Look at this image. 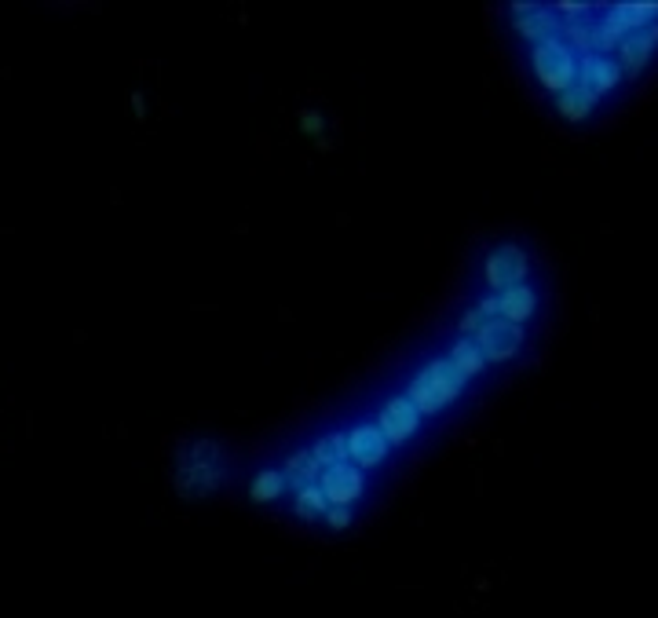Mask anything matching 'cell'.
<instances>
[{
	"mask_svg": "<svg viewBox=\"0 0 658 618\" xmlns=\"http://www.w3.org/2000/svg\"><path fill=\"white\" fill-rule=\"evenodd\" d=\"M465 384L468 381L461 377V370H457L450 359H432V363H425L414 373V381L406 388V399L417 406V414L428 417L454 403L457 395L465 392Z\"/></svg>",
	"mask_w": 658,
	"mask_h": 618,
	"instance_id": "1",
	"label": "cell"
},
{
	"mask_svg": "<svg viewBox=\"0 0 658 618\" xmlns=\"http://www.w3.org/2000/svg\"><path fill=\"white\" fill-rule=\"evenodd\" d=\"M534 74H538V81H542L549 92H556V96H563V92H571L574 81H578V59H574L571 44L563 41H545V44H534Z\"/></svg>",
	"mask_w": 658,
	"mask_h": 618,
	"instance_id": "2",
	"label": "cell"
},
{
	"mask_svg": "<svg viewBox=\"0 0 658 618\" xmlns=\"http://www.w3.org/2000/svg\"><path fill=\"white\" fill-rule=\"evenodd\" d=\"M527 271H531V260H527V253H523L520 246H512V242L498 246L487 260H483V275H487V286L494 289V293H505V289H512V286H523Z\"/></svg>",
	"mask_w": 658,
	"mask_h": 618,
	"instance_id": "3",
	"label": "cell"
},
{
	"mask_svg": "<svg viewBox=\"0 0 658 618\" xmlns=\"http://www.w3.org/2000/svg\"><path fill=\"white\" fill-rule=\"evenodd\" d=\"M472 341H476V348L483 352L487 363H509L512 355L520 352L523 326H512V322H505V319H487L472 333Z\"/></svg>",
	"mask_w": 658,
	"mask_h": 618,
	"instance_id": "4",
	"label": "cell"
},
{
	"mask_svg": "<svg viewBox=\"0 0 658 618\" xmlns=\"http://www.w3.org/2000/svg\"><path fill=\"white\" fill-rule=\"evenodd\" d=\"M417 428H421V414L406 395H392L377 414V432L388 439V447H403L406 439H414Z\"/></svg>",
	"mask_w": 658,
	"mask_h": 618,
	"instance_id": "5",
	"label": "cell"
},
{
	"mask_svg": "<svg viewBox=\"0 0 658 618\" xmlns=\"http://www.w3.org/2000/svg\"><path fill=\"white\" fill-rule=\"evenodd\" d=\"M319 491L326 494L329 509H337V505L351 509V505L362 498V491H366V472L348 465V461H344V465H333V469H322Z\"/></svg>",
	"mask_w": 658,
	"mask_h": 618,
	"instance_id": "6",
	"label": "cell"
},
{
	"mask_svg": "<svg viewBox=\"0 0 658 618\" xmlns=\"http://www.w3.org/2000/svg\"><path fill=\"white\" fill-rule=\"evenodd\" d=\"M388 439L377 432V425H355L348 432V465L355 469H373V465H381L388 458Z\"/></svg>",
	"mask_w": 658,
	"mask_h": 618,
	"instance_id": "7",
	"label": "cell"
},
{
	"mask_svg": "<svg viewBox=\"0 0 658 618\" xmlns=\"http://www.w3.org/2000/svg\"><path fill=\"white\" fill-rule=\"evenodd\" d=\"M622 81V66L615 59H604V55H585L582 66H578V88L589 92V96H607L611 88Z\"/></svg>",
	"mask_w": 658,
	"mask_h": 618,
	"instance_id": "8",
	"label": "cell"
},
{
	"mask_svg": "<svg viewBox=\"0 0 658 618\" xmlns=\"http://www.w3.org/2000/svg\"><path fill=\"white\" fill-rule=\"evenodd\" d=\"M223 469L220 465H180L176 472V491L183 498H209L220 487Z\"/></svg>",
	"mask_w": 658,
	"mask_h": 618,
	"instance_id": "9",
	"label": "cell"
},
{
	"mask_svg": "<svg viewBox=\"0 0 658 618\" xmlns=\"http://www.w3.org/2000/svg\"><path fill=\"white\" fill-rule=\"evenodd\" d=\"M538 311V293L531 286H512L505 293H498V319L512 322V326H523Z\"/></svg>",
	"mask_w": 658,
	"mask_h": 618,
	"instance_id": "10",
	"label": "cell"
},
{
	"mask_svg": "<svg viewBox=\"0 0 658 618\" xmlns=\"http://www.w3.org/2000/svg\"><path fill=\"white\" fill-rule=\"evenodd\" d=\"M655 48H658V26H644V30L629 33L626 41L618 44V55H622V63L618 66H626L629 74H637L640 66L655 55Z\"/></svg>",
	"mask_w": 658,
	"mask_h": 618,
	"instance_id": "11",
	"label": "cell"
},
{
	"mask_svg": "<svg viewBox=\"0 0 658 618\" xmlns=\"http://www.w3.org/2000/svg\"><path fill=\"white\" fill-rule=\"evenodd\" d=\"M282 476H286V487H293V491H304V487H311V483H319L322 469L315 465L311 450L304 447V450H293V454H289Z\"/></svg>",
	"mask_w": 658,
	"mask_h": 618,
	"instance_id": "12",
	"label": "cell"
},
{
	"mask_svg": "<svg viewBox=\"0 0 658 618\" xmlns=\"http://www.w3.org/2000/svg\"><path fill=\"white\" fill-rule=\"evenodd\" d=\"M308 450L319 469H333V465H344V461H348V436H344V432H329V436L315 439V447H308Z\"/></svg>",
	"mask_w": 658,
	"mask_h": 618,
	"instance_id": "13",
	"label": "cell"
},
{
	"mask_svg": "<svg viewBox=\"0 0 658 618\" xmlns=\"http://www.w3.org/2000/svg\"><path fill=\"white\" fill-rule=\"evenodd\" d=\"M446 359H450V363L457 366V370H461V377H476V373H483L487 370V359H483V352H479L476 348V341H472V337H457L454 341V348H450V355H446Z\"/></svg>",
	"mask_w": 658,
	"mask_h": 618,
	"instance_id": "14",
	"label": "cell"
},
{
	"mask_svg": "<svg viewBox=\"0 0 658 618\" xmlns=\"http://www.w3.org/2000/svg\"><path fill=\"white\" fill-rule=\"evenodd\" d=\"M326 512H329V501H326V494L319 491V483H311V487L293 494V516H297V520L315 523V520H322Z\"/></svg>",
	"mask_w": 658,
	"mask_h": 618,
	"instance_id": "15",
	"label": "cell"
},
{
	"mask_svg": "<svg viewBox=\"0 0 658 618\" xmlns=\"http://www.w3.org/2000/svg\"><path fill=\"white\" fill-rule=\"evenodd\" d=\"M282 494H286V476H282V469L256 472L253 487H249V498L260 501V505H267V501H278Z\"/></svg>",
	"mask_w": 658,
	"mask_h": 618,
	"instance_id": "16",
	"label": "cell"
},
{
	"mask_svg": "<svg viewBox=\"0 0 658 618\" xmlns=\"http://www.w3.org/2000/svg\"><path fill=\"white\" fill-rule=\"evenodd\" d=\"M593 107H596V96H589L582 88H571V92L556 96V110H560L567 121H585L593 114Z\"/></svg>",
	"mask_w": 658,
	"mask_h": 618,
	"instance_id": "17",
	"label": "cell"
},
{
	"mask_svg": "<svg viewBox=\"0 0 658 618\" xmlns=\"http://www.w3.org/2000/svg\"><path fill=\"white\" fill-rule=\"evenodd\" d=\"M322 520H326L329 527H333V531H348V527H351V509L337 505V509H329L326 516H322Z\"/></svg>",
	"mask_w": 658,
	"mask_h": 618,
	"instance_id": "18",
	"label": "cell"
},
{
	"mask_svg": "<svg viewBox=\"0 0 658 618\" xmlns=\"http://www.w3.org/2000/svg\"><path fill=\"white\" fill-rule=\"evenodd\" d=\"M479 326H483V319H479V311H476V308L465 311V315H461V322H457V330H461V337H472V333H476Z\"/></svg>",
	"mask_w": 658,
	"mask_h": 618,
	"instance_id": "19",
	"label": "cell"
},
{
	"mask_svg": "<svg viewBox=\"0 0 658 618\" xmlns=\"http://www.w3.org/2000/svg\"><path fill=\"white\" fill-rule=\"evenodd\" d=\"M300 121H304V132H308V136H319V132H322V114H311V110H304V114H300Z\"/></svg>",
	"mask_w": 658,
	"mask_h": 618,
	"instance_id": "20",
	"label": "cell"
}]
</instances>
